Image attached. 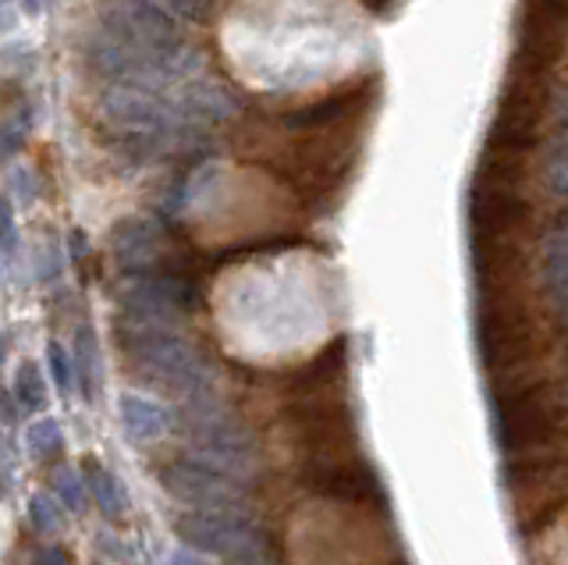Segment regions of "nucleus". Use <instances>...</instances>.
<instances>
[{
	"label": "nucleus",
	"instance_id": "1",
	"mask_svg": "<svg viewBox=\"0 0 568 565\" xmlns=\"http://www.w3.org/2000/svg\"><path fill=\"white\" fill-rule=\"evenodd\" d=\"M97 118L106 135L132 157H160L168 150H192L200 132L174 108L142 85H114L97 100Z\"/></svg>",
	"mask_w": 568,
	"mask_h": 565
},
{
	"label": "nucleus",
	"instance_id": "2",
	"mask_svg": "<svg viewBox=\"0 0 568 565\" xmlns=\"http://www.w3.org/2000/svg\"><path fill=\"white\" fill-rule=\"evenodd\" d=\"M121 349L139 370V377H146L150 384L168 387V392L192 398L210 392V370L206 360L200 356L189 339H182L168 324H142L121 316Z\"/></svg>",
	"mask_w": 568,
	"mask_h": 565
},
{
	"label": "nucleus",
	"instance_id": "3",
	"mask_svg": "<svg viewBox=\"0 0 568 565\" xmlns=\"http://www.w3.org/2000/svg\"><path fill=\"white\" fill-rule=\"evenodd\" d=\"M178 431L189 441L195 463L210 466L213 473L235 481H256L260 476V448L235 416L217 410V402L206 395L185 398L182 413L174 416Z\"/></svg>",
	"mask_w": 568,
	"mask_h": 565
},
{
	"label": "nucleus",
	"instance_id": "4",
	"mask_svg": "<svg viewBox=\"0 0 568 565\" xmlns=\"http://www.w3.org/2000/svg\"><path fill=\"white\" fill-rule=\"evenodd\" d=\"M100 26L106 37L150 58L168 82L192 75L195 58L182 37V26L153 0H106L100 8Z\"/></svg>",
	"mask_w": 568,
	"mask_h": 565
},
{
	"label": "nucleus",
	"instance_id": "5",
	"mask_svg": "<svg viewBox=\"0 0 568 565\" xmlns=\"http://www.w3.org/2000/svg\"><path fill=\"white\" fill-rule=\"evenodd\" d=\"M476 345L494 374L526 370L537 360L540 334L537 321L515 292H487L476 316Z\"/></svg>",
	"mask_w": 568,
	"mask_h": 565
},
{
	"label": "nucleus",
	"instance_id": "6",
	"mask_svg": "<svg viewBox=\"0 0 568 565\" xmlns=\"http://www.w3.org/2000/svg\"><path fill=\"white\" fill-rule=\"evenodd\" d=\"M490 410H494V437L508 455L555 445L558 405L550 398L547 384L494 387Z\"/></svg>",
	"mask_w": 568,
	"mask_h": 565
},
{
	"label": "nucleus",
	"instance_id": "7",
	"mask_svg": "<svg viewBox=\"0 0 568 565\" xmlns=\"http://www.w3.org/2000/svg\"><path fill=\"white\" fill-rule=\"evenodd\" d=\"M178 537L200 555H221L235 565H263L266 541L260 529L235 512H189L178 519Z\"/></svg>",
	"mask_w": 568,
	"mask_h": 565
},
{
	"label": "nucleus",
	"instance_id": "8",
	"mask_svg": "<svg viewBox=\"0 0 568 565\" xmlns=\"http://www.w3.org/2000/svg\"><path fill=\"white\" fill-rule=\"evenodd\" d=\"M160 487H164L174 502H182L192 512H235L245 516V498L242 491L227 481V476L213 473L203 463H189V458H178L160 470Z\"/></svg>",
	"mask_w": 568,
	"mask_h": 565
},
{
	"label": "nucleus",
	"instance_id": "9",
	"mask_svg": "<svg viewBox=\"0 0 568 565\" xmlns=\"http://www.w3.org/2000/svg\"><path fill=\"white\" fill-rule=\"evenodd\" d=\"M540 82L515 79V85L501 93L497 111L490 121V139L487 147L494 150H511V153H529L540 143L544 132V100L537 93Z\"/></svg>",
	"mask_w": 568,
	"mask_h": 565
},
{
	"label": "nucleus",
	"instance_id": "10",
	"mask_svg": "<svg viewBox=\"0 0 568 565\" xmlns=\"http://www.w3.org/2000/svg\"><path fill=\"white\" fill-rule=\"evenodd\" d=\"M195 289L185 278L174 274H153V278H132L121 292V316L142 324H168L174 327L178 316L192 310Z\"/></svg>",
	"mask_w": 568,
	"mask_h": 565
},
{
	"label": "nucleus",
	"instance_id": "11",
	"mask_svg": "<svg viewBox=\"0 0 568 565\" xmlns=\"http://www.w3.org/2000/svg\"><path fill=\"white\" fill-rule=\"evenodd\" d=\"M160 253V232L146 218H121L111 228V256L124 271H146Z\"/></svg>",
	"mask_w": 568,
	"mask_h": 565
},
{
	"label": "nucleus",
	"instance_id": "12",
	"mask_svg": "<svg viewBox=\"0 0 568 565\" xmlns=\"http://www.w3.org/2000/svg\"><path fill=\"white\" fill-rule=\"evenodd\" d=\"M118 413H121V431L132 445H156L174 427V416L146 395H132V392L121 395Z\"/></svg>",
	"mask_w": 568,
	"mask_h": 565
},
{
	"label": "nucleus",
	"instance_id": "13",
	"mask_svg": "<svg viewBox=\"0 0 568 565\" xmlns=\"http://www.w3.org/2000/svg\"><path fill=\"white\" fill-rule=\"evenodd\" d=\"M174 111L185 121H227L239 114V100L231 97L224 85L210 79H192L182 93H178Z\"/></svg>",
	"mask_w": 568,
	"mask_h": 565
},
{
	"label": "nucleus",
	"instance_id": "14",
	"mask_svg": "<svg viewBox=\"0 0 568 565\" xmlns=\"http://www.w3.org/2000/svg\"><path fill=\"white\" fill-rule=\"evenodd\" d=\"M366 90H352V93H334L327 100L313 103V108H302L295 114L284 118V129H327V125H337V121H345L352 111H359L366 103Z\"/></svg>",
	"mask_w": 568,
	"mask_h": 565
},
{
	"label": "nucleus",
	"instance_id": "15",
	"mask_svg": "<svg viewBox=\"0 0 568 565\" xmlns=\"http://www.w3.org/2000/svg\"><path fill=\"white\" fill-rule=\"evenodd\" d=\"M85 484H89V498L100 505V512L106 519L118 523V519L129 516V491H124V484L118 481L114 470H106L100 463H89Z\"/></svg>",
	"mask_w": 568,
	"mask_h": 565
},
{
	"label": "nucleus",
	"instance_id": "16",
	"mask_svg": "<svg viewBox=\"0 0 568 565\" xmlns=\"http://www.w3.org/2000/svg\"><path fill=\"white\" fill-rule=\"evenodd\" d=\"M75 377H79V384H82V392H85V398L93 402L97 398V392H100V342H97V334H93V327L89 324H82L79 327V334H75Z\"/></svg>",
	"mask_w": 568,
	"mask_h": 565
},
{
	"label": "nucleus",
	"instance_id": "17",
	"mask_svg": "<svg viewBox=\"0 0 568 565\" xmlns=\"http://www.w3.org/2000/svg\"><path fill=\"white\" fill-rule=\"evenodd\" d=\"M26 452L36 463H50L64 452V431L53 416H40L26 427Z\"/></svg>",
	"mask_w": 568,
	"mask_h": 565
},
{
	"label": "nucleus",
	"instance_id": "18",
	"mask_svg": "<svg viewBox=\"0 0 568 565\" xmlns=\"http://www.w3.org/2000/svg\"><path fill=\"white\" fill-rule=\"evenodd\" d=\"M14 405L26 413H40L47 405V377L32 360H26L14 374Z\"/></svg>",
	"mask_w": 568,
	"mask_h": 565
},
{
	"label": "nucleus",
	"instance_id": "19",
	"mask_svg": "<svg viewBox=\"0 0 568 565\" xmlns=\"http://www.w3.org/2000/svg\"><path fill=\"white\" fill-rule=\"evenodd\" d=\"M50 494L61 502V508L68 512H85V502H89V484H85V476L79 470H58L53 473V484H50Z\"/></svg>",
	"mask_w": 568,
	"mask_h": 565
},
{
	"label": "nucleus",
	"instance_id": "20",
	"mask_svg": "<svg viewBox=\"0 0 568 565\" xmlns=\"http://www.w3.org/2000/svg\"><path fill=\"white\" fill-rule=\"evenodd\" d=\"M29 523L40 529V534H58L64 526V512L61 502L53 494H32L29 498Z\"/></svg>",
	"mask_w": 568,
	"mask_h": 565
},
{
	"label": "nucleus",
	"instance_id": "21",
	"mask_svg": "<svg viewBox=\"0 0 568 565\" xmlns=\"http://www.w3.org/2000/svg\"><path fill=\"white\" fill-rule=\"evenodd\" d=\"M47 366H50L53 384H58V392L68 395L71 392V381H75V363H71L68 349L61 342H50L47 345Z\"/></svg>",
	"mask_w": 568,
	"mask_h": 565
},
{
	"label": "nucleus",
	"instance_id": "22",
	"mask_svg": "<svg viewBox=\"0 0 568 565\" xmlns=\"http://www.w3.org/2000/svg\"><path fill=\"white\" fill-rule=\"evenodd\" d=\"M544 182H547L550 192H558V196H568V153L550 150L547 164H544Z\"/></svg>",
	"mask_w": 568,
	"mask_h": 565
},
{
	"label": "nucleus",
	"instance_id": "23",
	"mask_svg": "<svg viewBox=\"0 0 568 565\" xmlns=\"http://www.w3.org/2000/svg\"><path fill=\"white\" fill-rule=\"evenodd\" d=\"M26 129H29V121L26 118H8L4 125H0V157H14L18 150H22L26 143Z\"/></svg>",
	"mask_w": 568,
	"mask_h": 565
},
{
	"label": "nucleus",
	"instance_id": "24",
	"mask_svg": "<svg viewBox=\"0 0 568 565\" xmlns=\"http://www.w3.org/2000/svg\"><path fill=\"white\" fill-rule=\"evenodd\" d=\"M18 250V228H14V210L8 200H0V253L14 256Z\"/></svg>",
	"mask_w": 568,
	"mask_h": 565
},
{
	"label": "nucleus",
	"instance_id": "25",
	"mask_svg": "<svg viewBox=\"0 0 568 565\" xmlns=\"http://www.w3.org/2000/svg\"><path fill=\"white\" fill-rule=\"evenodd\" d=\"M547 114L558 121V125L568 129V90H555L547 100Z\"/></svg>",
	"mask_w": 568,
	"mask_h": 565
},
{
	"label": "nucleus",
	"instance_id": "26",
	"mask_svg": "<svg viewBox=\"0 0 568 565\" xmlns=\"http://www.w3.org/2000/svg\"><path fill=\"white\" fill-rule=\"evenodd\" d=\"M168 565H213L206 555H200V552H192L189 544H182V547H174V552L168 555Z\"/></svg>",
	"mask_w": 568,
	"mask_h": 565
},
{
	"label": "nucleus",
	"instance_id": "27",
	"mask_svg": "<svg viewBox=\"0 0 568 565\" xmlns=\"http://www.w3.org/2000/svg\"><path fill=\"white\" fill-rule=\"evenodd\" d=\"M18 22V8H14V0H0V37L4 32H11Z\"/></svg>",
	"mask_w": 568,
	"mask_h": 565
},
{
	"label": "nucleus",
	"instance_id": "28",
	"mask_svg": "<svg viewBox=\"0 0 568 565\" xmlns=\"http://www.w3.org/2000/svg\"><path fill=\"white\" fill-rule=\"evenodd\" d=\"M36 565H71V558L64 547H47V552H40V558H36Z\"/></svg>",
	"mask_w": 568,
	"mask_h": 565
},
{
	"label": "nucleus",
	"instance_id": "29",
	"mask_svg": "<svg viewBox=\"0 0 568 565\" xmlns=\"http://www.w3.org/2000/svg\"><path fill=\"white\" fill-rule=\"evenodd\" d=\"M529 8H540V11H555L561 19H568V0H523Z\"/></svg>",
	"mask_w": 568,
	"mask_h": 565
},
{
	"label": "nucleus",
	"instance_id": "30",
	"mask_svg": "<svg viewBox=\"0 0 568 565\" xmlns=\"http://www.w3.org/2000/svg\"><path fill=\"white\" fill-rule=\"evenodd\" d=\"M550 147H555L558 153H568V129L565 125H558L555 139H550Z\"/></svg>",
	"mask_w": 568,
	"mask_h": 565
},
{
	"label": "nucleus",
	"instance_id": "31",
	"mask_svg": "<svg viewBox=\"0 0 568 565\" xmlns=\"http://www.w3.org/2000/svg\"><path fill=\"white\" fill-rule=\"evenodd\" d=\"M18 4L26 8V14H40V4H43V0H18Z\"/></svg>",
	"mask_w": 568,
	"mask_h": 565
},
{
	"label": "nucleus",
	"instance_id": "32",
	"mask_svg": "<svg viewBox=\"0 0 568 565\" xmlns=\"http://www.w3.org/2000/svg\"><path fill=\"white\" fill-rule=\"evenodd\" d=\"M555 232H558V235H565V239H568V210H565V214H561V218H558V228H555Z\"/></svg>",
	"mask_w": 568,
	"mask_h": 565
},
{
	"label": "nucleus",
	"instance_id": "33",
	"mask_svg": "<svg viewBox=\"0 0 568 565\" xmlns=\"http://www.w3.org/2000/svg\"><path fill=\"white\" fill-rule=\"evenodd\" d=\"M4 356H8V339L0 334V363H4Z\"/></svg>",
	"mask_w": 568,
	"mask_h": 565
},
{
	"label": "nucleus",
	"instance_id": "34",
	"mask_svg": "<svg viewBox=\"0 0 568 565\" xmlns=\"http://www.w3.org/2000/svg\"><path fill=\"white\" fill-rule=\"evenodd\" d=\"M366 4H369V8H381V4H387V0H366Z\"/></svg>",
	"mask_w": 568,
	"mask_h": 565
}]
</instances>
